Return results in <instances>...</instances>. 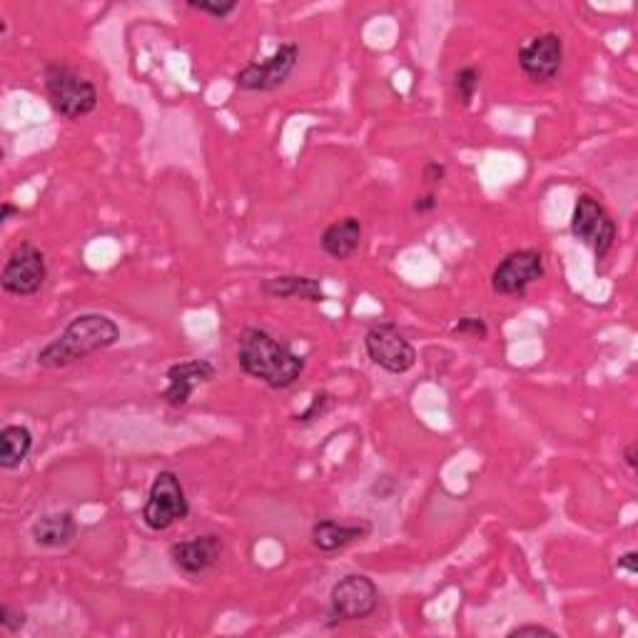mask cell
Returning a JSON list of instances; mask_svg holds the SVG:
<instances>
[{
  "label": "cell",
  "instance_id": "obj_1",
  "mask_svg": "<svg viewBox=\"0 0 638 638\" xmlns=\"http://www.w3.org/2000/svg\"><path fill=\"white\" fill-rule=\"evenodd\" d=\"M235 357L247 377L260 379L274 392L298 385V379L307 369V359L262 327H245L237 335Z\"/></svg>",
  "mask_w": 638,
  "mask_h": 638
},
{
  "label": "cell",
  "instance_id": "obj_2",
  "mask_svg": "<svg viewBox=\"0 0 638 638\" xmlns=\"http://www.w3.org/2000/svg\"><path fill=\"white\" fill-rule=\"evenodd\" d=\"M120 342V327L116 320L100 312H85L68 322L58 337L47 342V345L37 352V367L43 369H63L71 367L75 361L95 355V352H105L116 347Z\"/></svg>",
  "mask_w": 638,
  "mask_h": 638
},
{
  "label": "cell",
  "instance_id": "obj_3",
  "mask_svg": "<svg viewBox=\"0 0 638 638\" xmlns=\"http://www.w3.org/2000/svg\"><path fill=\"white\" fill-rule=\"evenodd\" d=\"M45 95L51 108L65 120L88 118L98 108V88L80 73L63 63H47L43 73Z\"/></svg>",
  "mask_w": 638,
  "mask_h": 638
},
{
  "label": "cell",
  "instance_id": "obj_4",
  "mask_svg": "<svg viewBox=\"0 0 638 638\" xmlns=\"http://www.w3.org/2000/svg\"><path fill=\"white\" fill-rule=\"evenodd\" d=\"M379 608V588L367 574H347L329 592L325 626L337 628L342 624L367 621Z\"/></svg>",
  "mask_w": 638,
  "mask_h": 638
},
{
  "label": "cell",
  "instance_id": "obj_5",
  "mask_svg": "<svg viewBox=\"0 0 638 638\" xmlns=\"http://www.w3.org/2000/svg\"><path fill=\"white\" fill-rule=\"evenodd\" d=\"M190 517V501L183 487V479L173 469H163L155 474L150 484L148 501L142 507V523L150 531H167L175 523Z\"/></svg>",
  "mask_w": 638,
  "mask_h": 638
},
{
  "label": "cell",
  "instance_id": "obj_6",
  "mask_svg": "<svg viewBox=\"0 0 638 638\" xmlns=\"http://www.w3.org/2000/svg\"><path fill=\"white\" fill-rule=\"evenodd\" d=\"M571 235L581 245H586L596 260H606L616 245L618 225L594 195L584 193L576 197L574 213H571Z\"/></svg>",
  "mask_w": 638,
  "mask_h": 638
},
{
  "label": "cell",
  "instance_id": "obj_7",
  "mask_svg": "<svg viewBox=\"0 0 638 638\" xmlns=\"http://www.w3.org/2000/svg\"><path fill=\"white\" fill-rule=\"evenodd\" d=\"M47 280L45 252L31 240L18 242L0 272V288L15 298H33Z\"/></svg>",
  "mask_w": 638,
  "mask_h": 638
},
{
  "label": "cell",
  "instance_id": "obj_8",
  "mask_svg": "<svg viewBox=\"0 0 638 638\" xmlns=\"http://www.w3.org/2000/svg\"><path fill=\"white\" fill-rule=\"evenodd\" d=\"M365 349L371 365L387 375H407L417 365V349L394 322L371 325L365 335Z\"/></svg>",
  "mask_w": 638,
  "mask_h": 638
},
{
  "label": "cell",
  "instance_id": "obj_9",
  "mask_svg": "<svg viewBox=\"0 0 638 638\" xmlns=\"http://www.w3.org/2000/svg\"><path fill=\"white\" fill-rule=\"evenodd\" d=\"M547 260L537 247L509 252L491 272V290L501 298H521L531 284L544 280Z\"/></svg>",
  "mask_w": 638,
  "mask_h": 638
},
{
  "label": "cell",
  "instance_id": "obj_10",
  "mask_svg": "<svg viewBox=\"0 0 638 638\" xmlns=\"http://www.w3.org/2000/svg\"><path fill=\"white\" fill-rule=\"evenodd\" d=\"M300 45L282 43L270 58L260 63H247L242 71H237L235 85L245 93H272L282 88L290 80V75L300 65Z\"/></svg>",
  "mask_w": 638,
  "mask_h": 638
},
{
  "label": "cell",
  "instance_id": "obj_11",
  "mask_svg": "<svg viewBox=\"0 0 638 638\" xmlns=\"http://www.w3.org/2000/svg\"><path fill=\"white\" fill-rule=\"evenodd\" d=\"M517 61L529 83H554L561 75V68H564V37L554 31L539 33L527 45L519 47Z\"/></svg>",
  "mask_w": 638,
  "mask_h": 638
},
{
  "label": "cell",
  "instance_id": "obj_12",
  "mask_svg": "<svg viewBox=\"0 0 638 638\" xmlns=\"http://www.w3.org/2000/svg\"><path fill=\"white\" fill-rule=\"evenodd\" d=\"M223 539L217 534H197L170 547V561L185 576H205L223 559Z\"/></svg>",
  "mask_w": 638,
  "mask_h": 638
},
{
  "label": "cell",
  "instance_id": "obj_13",
  "mask_svg": "<svg viewBox=\"0 0 638 638\" xmlns=\"http://www.w3.org/2000/svg\"><path fill=\"white\" fill-rule=\"evenodd\" d=\"M217 367L209 359H187L177 361L167 369V389L163 392V399L167 407L183 409L187 407L190 399H193L195 389L215 382Z\"/></svg>",
  "mask_w": 638,
  "mask_h": 638
},
{
  "label": "cell",
  "instance_id": "obj_14",
  "mask_svg": "<svg viewBox=\"0 0 638 638\" xmlns=\"http://www.w3.org/2000/svg\"><path fill=\"white\" fill-rule=\"evenodd\" d=\"M369 534H371V523L367 521L347 523L337 519H320V521H314L310 529L312 547L322 551V554H335V551L357 544V541L367 539Z\"/></svg>",
  "mask_w": 638,
  "mask_h": 638
},
{
  "label": "cell",
  "instance_id": "obj_15",
  "mask_svg": "<svg viewBox=\"0 0 638 638\" xmlns=\"http://www.w3.org/2000/svg\"><path fill=\"white\" fill-rule=\"evenodd\" d=\"M361 237H365V227L361 220L355 215L342 217V220L327 225L320 235V247L322 252L337 262H347L359 252Z\"/></svg>",
  "mask_w": 638,
  "mask_h": 638
},
{
  "label": "cell",
  "instance_id": "obj_16",
  "mask_svg": "<svg viewBox=\"0 0 638 638\" xmlns=\"http://www.w3.org/2000/svg\"><path fill=\"white\" fill-rule=\"evenodd\" d=\"M260 290L264 298L270 300H304V302H325L327 292L320 278H310V274H278V278H268Z\"/></svg>",
  "mask_w": 638,
  "mask_h": 638
},
{
  "label": "cell",
  "instance_id": "obj_17",
  "mask_svg": "<svg viewBox=\"0 0 638 638\" xmlns=\"http://www.w3.org/2000/svg\"><path fill=\"white\" fill-rule=\"evenodd\" d=\"M78 537V521L71 511H51L35 519L31 527V539L41 549H65Z\"/></svg>",
  "mask_w": 638,
  "mask_h": 638
},
{
  "label": "cell",
  "instance_id": "obj_18",
  "mask_svg": "<svg viewBox=\"0 0 638 638\" xmlns=\"http://www.w3.org/2000/svg\"><path fill=\"white\" fill-rule=\"evenodd\" d=\"M33 452V432L25 424H8L0 432V469L13 472Z\"/></svg>",
  "mask_w": 638,
  "mask_h": 638
},
{
  "label": "cell",
  "instance_id": "obj_19",
  "mask_svg": "<svg viewBox=\"0 0 638 638\" xmlns=\"http://www.w3.org/2000/svg\"><path fill=\"white\" fill-rule=\"evenodd\" d=\"M479 85H482V71L476 68V65H464V68L454 71L452 75V88H454L456 100L466 105V108L474 102L476 93H479Z\"/></svg>",
  "mask_w": 638,
  "mask_h": 638
},
{
  "label": "cell",
  "instance_id": "obj_20",
  "mask_svg": "<svg viewBox=\"0 0 638 638\" xmlns=\"http://www.w3.org/2000/svg\"><path fill=\"white\" fill-rule=\"evenodd\" d=\"M452 335L459 337H474V339H487L489 337V322L484 317H476V314H466L456 325L452 327Z\"/></svg>",
  "mask_w": 638,
  "mask_h": 638
},
{
  "label": "cell",
  "instance_id": "obj_21",
  "mask_svg": "<svg viewBox=\"0 0 638 638\" xmlns=\"http://www.w3.org/2000/svg\"><path fill=\"white\" fill-rule=\"evenodd\" d=\"M187 8L190 11L213 15V18H217V21H225V18H230L237 8H240V3H209V0H187Z\"/></svg>",
  "mask_w": 638,
  "mask_h": 638
},
{
  "label": "cell",
  "instance_id": "obj_22",
  "mask_svg": "<svg viewBox=\"0 0 638 638\" xmlns=\"http://www.w3.org/2000/svg\"><path fill=\"white\" fill-rule=\"evenodd\" d=\"M329 407H332V394L317 392L312 397V404L294 419H298V424H310V422H314V419L325 417L329 412Z\"/></svg>",
  "mask_w": 638,
  "mask_h": 638
},
{
  "label": "cell",
  "instance_id": "obj_23",
  "mask_svg": "<svg viewBox=\"0 0 638 638\" xmlns=\"http://www.w3.org/2000/svg\"><path fill=\"white\" fill-rule=\"evenodd\" d=\"M25 624H28V614L21 612V608H13L8 604L0 606V628H3L6 634L23 631Z\"/></svg>",
  "mask_w": 638,
  "mask_h": 638
},
{
  "label": "cell",
  "instance_id": "obj_24",
  "mask_svg": "<svg viewBox=\"0 0 638 638\" xmlns=\"http://www.w3.org/2000/svg\"><path fill=\"white\" fill-rule=\"evenodd\" d=\"M446 173H450V170H446L444 163H440V160H430V163H424V167H422L424 185L430 190L436 185H442L446 180Z\"/></svg>",
  "mask_w": 638,
  "mask_h": 638
},
{
  "label": "cell",
  "instance_id": "obj_25",
  "mask_svg": "<svg viewBox=\"0 0 638 638\" xmlns=\"http://www.w3.org/2000/svg\"><path fill=\"white\" fill-rule=\"evenodd\" d=\"M523 636H556V631L541 624H521V626H513L507 634V638H523Z\"/></svg>",
  "mask_w": 638,
  "mask_h": 638
},
{
  "label": "cell",
  "instance_id": "obj_26",
  "mask_svg": "<svg viewBox=\"0 0 638 638\" xmlns=\"http://www.w3.org/2000/svg\"><path fill=\"white\" fill-rule=\"evenodd\" d=\"M436 207H440V197H436L434 190H430V193H424V195H417L412 203V209L417 215H430Z\"/></svg>",
  "mask_w": 638,
  "mask_h": 638
},
{
  "label": "cell",
  "instance_id": "obj_27",
  "mask_svg": "<svg viewBox=\"0 0 638 638\" xmlns=\"http://www.w3.org/2000/svg\"><path fill=\"white\" fill-rule=\"evenodd\" d=\"M616 566H618V571H626L628 576H636L638 574V551H634V549L626 551V554L618 556Z\"/></svg>",
  "mask_w": 638,
  "mask_h": 638
},
{
  "label": "cell",
  "instance_id": "obj_28",
  "mask_svg": "<svg viewBox=\"0 0 638 638\" xmlns=\"http://www.w3.org/2000/svg\"><path fill=\"white\" fill-rule=\"evenodd\" d=\"M13 215H21V207H15L13 203H3V205H0V225H6L8 220H11Z\"/></svg>",
  "mask_w": 638,
  "mask_h": 638
},
{
  "label": "cell",
  "instance_id": "obj_29",
  "mask_svg": "<svg viewBox=\"0 0 638 638\" xmlns=\"http://www.w3.org/2000/svg\"><path fill=\"white\" fill-rule=\"evenodd\" d=\"M636 450H638L636 442H631V444H628L626 450H624V464H626L631 472H636V464H638V462H636Z\"/></svg>",
  "mask_w": 638,
  "mask_h": 638
}]
</instances>
